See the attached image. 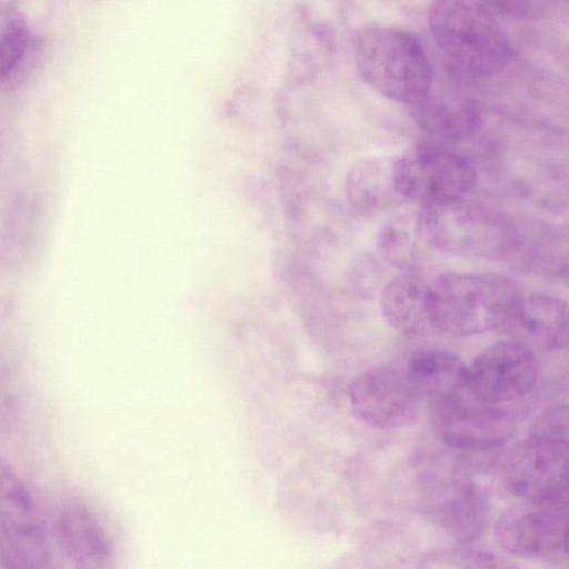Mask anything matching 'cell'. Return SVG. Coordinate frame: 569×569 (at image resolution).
Segmentation results:
<instances>
[{
  "label": "cell",
  "mask_w": 569,
  "mask_h": 569,
  "mask_svg": "<svg viewBox=\"0 0 569 569\" xmlns=\"http://www.w3.org/2000/svg\"><path fill=\"white\" fill-rule=\"evenodd\" d=\"M439 525L460 542H470L483 530L487 506L476 487L460 485L435 509Z\"/></svg>",
  "instance_id": "18"
},
{
  "label": "cell",
  "mask_w": 569,
  "mask_h": 569,
  "mask_svg": "<svg viewBox=\"0 0 569 569\" xmlns=\"http://www.w3.org/2000/svg\"><path fill=\"white\" fill-rule=\"evenodd\" d=\"M379 308L386 322L399 332L418 336L437 331L431 287L409 271L386 283Z\"/></svg>",
  "instance_id": "13"
},
{
  "label": "cell",
  "mask_w": 569,
  "mask_h": 569,
  "mask_svg": "<svg viewBox=\"0 0 569 569\" xmlns=\"http://www.w3.org/2000/svg\"><path fill=\"white\" fill-rule=\"evenodd\" d=\"M503 329L513 335L512 339L523 342L531 349H561L568 341L567 302L546 293L520 297L511 319Z\"/></svg>",
  "instance_id": "12"
},
{
  "label": "cell",
  "mask_w": 569,
  "mask_h": 569,
  "mask_svg": "<svg viewBox=\"0 0 569 569\" xmlns=\"http://www.w3.org/2000/svg\"><path fill=\"white\" fill-rule=\"evenodd\" d=\"M58 533L62 549L74 567L100 569L108 566L111 543L94 515L83 503L72 501L63 507Z\"/></svg>",
  "instance_id": "14"
},
{
  "label": "cell",
  "mask_w": 569,
  "mask_h": 569,
  "mask_svg": "<svg viewBox=\"0 0 569 569\" xmlns=\"http://www.w3.org/2000/svg\"><path fill=\"white\" fill-rule=\"evenodd\" d=\"M435 567H500L497 557L487 550L461 547L433 553L428 559Z\"/></svg>",
  "instance_id": "21"
},
{
  "label": "cell",
  "mask_w": 569,
  "mask_h": 569,
  "mask_svg": "<svg viewBox=\"0 0 569 569\" xmlns=\"http://www.w3.org/2000/svg\"><path fill=\"white\" fill-rule=\"evenodd\" d=\"M529 436L568 441V409L558 405L541 412L532 422Z\"/></svg>",
  "instance_id": "22"
},
{
  "label": "cell",
  "mask_w": 569,
  "mask_h": 569,
  "mask_svg": "<svg viewBox=\"0 0 569 569\" xmlns=\"http://www.w3.org/2000/svg\"><path fill=\"white\" fill-rule=\"evenodd\" d=\"M393 159L366 157L356 162L345 181L346 199L362 217H373L393 207L400 198L393 178Z\"/></svg>",
  "instance_id": "15"
},
{
  "label": "cell",
  "mask_w": 569,
  "mask_h": 569,
  "mask_svg": "<svg viewBox=\"0 0 569 569\" xmlns=\"http://www.w3.org/2000/svg\"><path fill=\"white\" fill-rule=\"evenodd\" d=\"M405 372L419 398H428L437 405L460 396L468 379L465 362L443 349L416 352Z\"/></svg>",
  "instance_id": "16"
},
{
  "label": "cell",
  "mask_w": 569,
  "mask_h": 569,
  "mask_svg": "<svg viewBox=\"0 0 569 569\" xmlns=\"http://www.w3.org/2000/svg\"><path fill=\"white\" fill-rule=\"evenodd\" d=\"M31 42L24 16L14 8L0 7V83L7 82L23 62Z\"/></svg>",
  "instance_id": "20"
},
{
  "label": "cell",
  "mask_w": 569,
  "mask_h": 569,
  "mask_svg": "<svg viewBox=\"0 0 569 569\" xmlns=\"http://www.w3.org/2000/svg\"><path fill=\"white\" fill-rule=\"evenodd\" d=\"M0 535L19 567L50 566V542L39 508L23 480L1 457Z\"/></svg>",
  "instance_id": "7"
},
{
  "label": "cell",
  "mask_w": 569,
  "mask_h": 569,
  "mask_svg": "<svg viewBox=\"0 0 569 569\" xmlns=\"http://www.w3.org/2000/svg\"><path fill=\"white\" fill-rule=\"evenodd\" d=\"M393 178L402 198L429 206L466 197L476 184L477 172L462 156L421 144L393 159Z\"/></svg>",
  "instance_id": "5"
},
{
  "label": "cell",
  "mask_w": 569,
  "mask_h": 569,
  "mask_svg": "<svg viewBox=\"0 0 569 569\" xmlns=\"http://www.w3.org/2000/svg\"><path fill=\"white\" fill-rule=\"evenodd\" d=\"M432 38L458 74L486 78L502 71L513 51L488 8L477 0H432L428 11Z\"/></svg>",
  "instance_id": "1"
},
{
  "label": "cell",
  "mask_w": 569,
  "mask_h": 569,
  "mask_svg": "<svg viewBox=\"0 0 569 569\" xmlns=\"http://www.w3.org/2000/svg\"><path fill=\"white\" fill-rule=\"evenodd\" d=\"M545 0H481L487 8H491L502 14L512 17H532L537 14L543 6Z\"/></svg>",
  "instance_id": "23"
},
{
  "label": "cell",
  "mask_w": 569,
  "mask_h": 569,
  "mask_svg": "<svg viewBox=\"0 0 569 569\" xmlns=\"http://www.w3.org/2000/svg\"><path fill=\"white\" fill-rule=\"evenodd\" d=\"M420 238L415 223V217L400 216L386 223L378 233L377 249L390 264L409 271L418 264L421 258Z\"/></svg>",
  "instance_id": "19"
},
{
  "label": "cell",
  "mask_w": 569,
  "mask_h": 569,
  "mask_svg": "<svg viewBox=\"0 0 569 569\" xmlns=\"http://www.w3.org/2000/svg\"><path fill=\"white\" fill-rule=\"evenodd\" d=\"M355 416L379 429L410 425L417 417L419 396L405 371L375 367L357 375L348 387Z\"/></svg>",
  "instance_id": "10"
},
{
  "label": "cell",
  "mask_w": 569,
  "mask_h": 569,
  "mask_svg": "<svg viewBox=\"0 0 569 569\" xmlns=\"http://www.w3.org/2000/svg\"><path fill=\"white\" fill-rule=\"evenodd\" d=\"M539 362L533 349L516 339L488 346L468 367L466 391L482 403L507 405L535 387Z\"/></svg>",
  "instance_id": "6"
},
{
  "label": "cell",
  "mask_w": 569,
  "mask_h": 569,
  "mask_svg": "<svg viewBox=\"0 0 569 569\" xmlns=\"http://www.w3.org/2000/svg\"><path fill=\"white\" fill-rule=\"evenodd\" d=\"M431 287L437 331L473 336L505 328L521 297L508 279L466 272H446Z\"/></svg>",
  "instance_id": "4"
},
{
  "label": "cell",
  "mask_w": 569,
  "mask_h": 569,
  "mask_svg": "<svg viewBox=\"0 0 569 569\" xmlns=\"http://www.w3.org/2000/svg\"><path fill=\"white\" fill-rule=\"evenodd\" d=\"M496 538L509 553L555 558L567 553V498L522 500L498 519Z\"/></svg>",
  "instance_id": "9"
},
{
  "label": "cell",
  "mask_w": 569,
  "mask_h": 569,
  "mask_svg": "<svg viewBox=\"0 0 569 569\" xmlns=\"http://www.w3.org/2000/svg\"><path fill=\"white\" fill-rule=\"evenodd\" d=\"M360 77L380 94L415 106L430 92L432 68L415 34L391 27L362 28L353 41Z\"/></svg>",
  "instance_id": "3"
},
{
  "label": "cell",
  "mask_w": 569,
  "mask_h": 569,
  "mask_svg": "<svg viewBox=\"0 0 569 569\" xmlns=\"http://www.w3.org/2000/svg\"><path fill=\"white\" fill-rule=\"evenodd\" d=\"M439 432L451 447L482 451L500 446L513 433L517 415L506 405L482 403L460 396L437 405Z\"/></svg>",
  "instance_id": "11"
},
{
  "label": "cell",
  "mask_w": 569,
  "mask_h": 569,
  "mask_svg": "<svg viewBox=\"0 0 569 569\" xmlns=\"http://www.w3.org/2000/svg\"><path fill=\"white\" fill-rule=\"evenodd\" d=\"M418 126L430 136L449 143L473 138L481 127V109L470 99L433 98L431 92L412 106Z\"/></svg>",
  "instance_id": "17"
},
{
  "label": "cell",
  "mask_w": 569,
  "mask_h": 569,
  "mask_svg": "<svg viewBox=\"0 0 569 569\" xmlns=\"http://www.w3.org/2000/svg\"><path fill=\"white\" fill-rule=\"evenodd\" d=\"M415 223L426 244L466 258H503L518 239L513 222L505 213L466 197L421 206Z\"/></svg>",
  "instance_id": "2"
},
{
  "label": "cell",
  "mask_w": 569,
  "mask_h": 569,
  "mask_svg": "<svg viewBox=\"0 0 569 569\" xmlns=\"http://www.w3.org/2000/svg\"><path fill=\"white\" fill-rule=\"evenodd\" d=\"M568 441L529 436L509 450L501 465L507 491L528 501L567 498Z\"/></svg>",
  "instance_id": "8"
}]
</instances>
